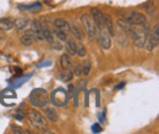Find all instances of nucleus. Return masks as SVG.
<instances>
[{"label": "nucleus", "mask_w": 159, "mask_h": 134, "mask_svg": "<svg viewBox=\"0 0 159 134\" xmlns=\"http://www.w3.org/2000/svg\"><path fill=\"white\" fill-rule=\"evenodd\" d=\"M23 117H25V114H22L20 110H19V111L16 112V115H15V118H16V119H19V121H21Z\"/></svg>", "instance_id": "23"}, {"label": "nucleus", "mask_w": 159, "mask_h": 134, "mask_svg": "<svg viewBox=\"0 0 159 134\" xmlns=\"http://www.w3.org/2000/svg\"><path fill=\"white\" fill-rule=\"evenodd\" d=\"M31 21L27 19V17H20V19H16L14 21V26L16 27V29L19 32H22L23 29H26L27 27H30V23Z\"/></svg>", "instance_id": "12"}, {"label": "nucleus", "mask_w": 159, "mask_h": 134, "mask_svg": "<svg viewBox=\"0 0 159 134\" xmlns=\"http://www.w3.org/2000/svg\"><path fill=\"white\" fill-rule=\"evenodd\" d=\"M91 71H92V63H91V61L87 60V61H84V63L82 66V75L84 77L89 76Z\"/></svg>", "instance_id": "19"}, {"label": "nucleus", "mask_w": 159, "mask_h": 134, "mask_svg": "<svg viewBox=\"0 0 159 134\" xmlns=\"http://www.w3.org/2000/svg\"><path fill=\"white\" fill-rule=\"evenodd\" d=\"M12 133L21 134V133H23V132H22V129H21V128H19V127H12Z\"/></svg>", "instance_id": "24"}, {"label": "nucleus", "mask_w": 159, "mask_h": 134, "mask_svg": "<svg viewBox=\"0 0 159 134\" xmlns=\"http://www.w3.org/2000/svg\"><path fill=\"white\" fill-rule=\"evenodd\" d=\"M96 92H97V102L96 104H97V106H99V93H98V90H96Z\"/></svg>", "instance_id": "26"}, {"label": "nucleus", "mask_w": 159, "mask_h": 134, "mask_svg": "<svg viewBox=\"0 0 159 134\" xmlns=\"http://www.w3.org/2000/svg\"><path fill=\"white\" fill-rule=\"evenodd\" d=\"M81 23L84 27V31H86L88 38L91 40H94L97 38V27H96L92 17H91V15H88V14L82 15L81 16Z\"/></svg>", "instance_id": "4"}, {"label": "nucleus", "mask_w": 159, "mask_h": 134, "mask_svg": "<svg viewBox=\"0 0 159 134\" xmlns=\"http://www.w3.org/2000/svg\"><path fill=\"white\" fill-rule=\"evenodd\" d=\"M158 43H159V37L154 36L153 33H147L146 41H144V46H146V49H147L148 53H152L158 46Z\"/></svg>", "instance_id": "8"}, {"label": "nucleus", "mask_w": 159, "mask_h": 134, "mask_svg": "<svg viewBox=\"0 0 159 134\" xmlns=\"http://www.w3.org/2000/svg\"><path fill=\"white\" fill-rule=\"evenodd\" d=\"M27 118H28V122L32 126V128H34L37 131H42L43 128H47V126H48V119L45 118V116H43L36 110H30L27 114Z\"/></svg>", "instance_id": "1"}, {"label": "nucleus", "mask_w": 159, "mask_h": 134, "mask_svg": "<svg viewBox=\"0 0 159 134\" xmlns=\"http://www.w3.org/2000/svg\"><path fill=\"white\" fill-rule=\"evenodd\" d=\"M14 27V22L10 19H0V31H9Z\"/></svg>", "instance_id": "17"}, {"label": "nucleus", "mask_w": 159, "mask_h": 134, "mask_svg": "<svg viewBox=\"0 0 159 134\" xmlns=\"http://www.w3.org/2000/svg\"><path fill=\"white\" fill-rule=\"evenodd\" d=\"M77 55H79L80 58H84L86 56V49L83 48V46H80V48H77V53H76Z\"/></svg>", "instance_id": "21"}, {"label": "nucleus", "mask_w": 159, "mask_h": 134, "mask_svg": "<svg viewBox=\"0 0 159 134\" xmlns=\"http://www.w3.org/2000/svg\"><path fill=\"white\" fill-rule=\"evenodd\" d=\"M96 39H98L100 46H102L103 49H105V50L111 46V41H110L109 34H108V32H107L105 28H103V29H97V38Z\"/></svg>", "instance_id": "7"}, {"label": "nucleus", "mask_w": 159, "mask_h": 134, "mask_svg": "<svg viewBox=\"0 0 159 134\" xmlns=\"http://www.w3.org/2000/svg\"><path fill=\"white\" fill-rule=\"evenodd\" d=\"M70 100V95L67 93L66 89L64 88H57L53 90L52 95H50V101L54 106H58V107H64L67 105Z\"/></svg>", "instance_id": "3"}, {"label": "nucleus", "mask_w": 159, "mask_h": 134, "mask_svg": "<svg viewBox=\"0 0 159 134\" xmlns=\"http://www.w3.org/2000/svg\"><path fill=\"white\" fill-rule=\"evenodd\" d=\"M74 78V73L71 70H62L60 73V79L62 82H70Z\"/></svg>", "instance_id": "18"}, {"label": "nucleus", "mask_w": 159, "mask_h": 134, "mask_svg": "<svg viewBox=\"0 0 159 134\" xmlns=\"http://www.w3.org/2000/svg\"><path fill=\"white\" fill-rule=\"evenodd\" d=\"M53 26H54V28H57V29H59V31H62V32H65V33H70V27H69V23L65 21L64 19H55L53 21Z\"/></svg>", "instance_id": "11"}, {"label": "nucleus", "mask_w": 159, "mask_h": 134, "mask_svg": "<svg viewBox=\"0 0 159 134\" xmlns=\"http://www.w3.org/2000/svg\"><path fill=\"white\" fill-rule=\"evenodd\" d=\"M89 14H91V17L93 19V22H94L97 29H103V28H105V27H104V14L100 11L99 9L92 7Z\"/></svg>", "instance_id": "6"}, {"label": "nucleus", "mask_w": 159, "mask_h": 134, "mask_svg": "<svg viewBox=\"0 0 159 134\" xmlns=\"http://www.w3.org/2000/svg\"><path fill=\"white\" fill-rule=\"evenodd\" d=\"M44 116H45V118L48 119V121H50V122H58L59 121V116H58V112H57V110H55V107L54 106H44Z\"/></svg>", "instance_id": "9"}, {"label": "nucleus", "mask_w": 159, "mask_h": 134, "mask_svg": "<svg viewBox=\"0 0 159 134\" xmlns=\"http://www.w3.org/2000/svg\"><path fill=\"white\" fill-rule=\"evenodd\" d=\"M64 43H65V49H66L67 55H70V56L76 55V53H77V45H76L74 38L67 37V39H66Z\"/></svg>", "instance_id": "10"}, {"label": "nucleus", "mask_w": 159, "mask_h": 134, "mask_svg": "<svg viewBox=\"0 0 159 134\" xmlns=\"http://www.w3.org/2000/svg\"><path fill=\"white\" fill-rule=\"evenodd\" d=\"M92 129H93V132H94V133H99L100 131H102V127H100L99 124H97V123H96V124H93Z\"/></svg>", "instance_id": "22"}, {"label": "nucleus", "mask_w": 159, "mask_h": 134, "mask_svg": "<svg viewBox=\"0 0 159 134\" xmlns=\"http://www.w3.org/2000/svg\"><path fill=\"white\" fill-rule=\"evenodd\" d=\"M125 19L130 23V24H134V26H147V19L143 14H139L136 11H131V12H127Z\"/></svg>", "instance_id": "5"}, {"label": "nucleus", "mask_w": 159, "mask_h": 134, "mask_svg": "<svg viewBox=\"0 0 159 134\" xmlns=\"http://www.w3.org/2000/svg\"><path fill=\"white\" fill-rule=\"evenodd\" d=\"M104 27H105V29H107V32H108L109 36H114L115 34L113 19H111V17L108 14H104Z\"/></svg>", "instance_id": "14"}, {"label": "nucleus", "mask_w": 159, "mask_h": 134, "mask_svg": "<svg viewBox=\"0 0 159 134\" xmlns=\"http://www.w3.org/2000/svg\"><path fill=\"white\" fill-rule=\"evenodd\" d=\"M21 43H22V45H25V46H31V45H33V43H36V40H34L32 34H30V33L26 32V33L21 37Z\"/></svg>", "instance_id": "16"}, {"label": "nucleus", "mask_w": 159, "mask_h": 134, "mask_svg": "<svg viewBox=\"0 0 159 134\" xmlns=\"http://www.w3.org/2000/svg\"><path fill=\"white\" fill-rule=\"evenodd\" d=\"M60 65H61L62 70H70L72 67V65H74L72 61H71L70 55H67V54L61 55V58H60Z\"/></svg>", "instance_id": "15"}, {"label": "nucleus", "mask_w": 159, "mask_h": 134, "mask_svg": "<svg viewBox=\"0 0 159 134\" xmlns=\"http://www.w3.org/2000/svg\"><path fill=\"white\" fill-rule=\"evenodd\" d=\"M69 27H70V32L72 33V36L75 38L79 39V40H83V32L81 31V28L77 26L76 22H70L69 23Z\"/></svg>", "instance_id": "13"}, {"label": "nucleus", "mask_w": 159, "mask_h": 134, "mask_svg": "<svg viewBox=\"0 0 159 134\" xmlns=\"http://www.w3.org/2000/svg\"><path fill=\"white\" fill-rule=\"evenodd\" d=\"M153 34H154V36H157V37H159V26H158V24H156V26H154Z\"/></svg>", "instance_id": "25"}, {"label": "nucleus", "mask_w": 159, "mask_h": 134, "mask_svg": "<svg viewBox=\"0 0 159 134\" xmlns=\"http://www.w3.org/2000/svg\"><path fill=\"white\" fill-rule=\"evenodd\" d=\"M30 101L34 107H44L48 104V92L43 88H37L30 94Z\"/></svg>", "instance_id": "2"}, {"label": "nucleus", "mask_w": 159, "mask_h": 134, "mask_svg": "<svg viewBox=\"0 0 159 134\" xmlns=\"http://www.w3.org/2000/svg\"><path fill=\"white\" fill-rule=\"evenodd\" d=\"M72 67H74V71H72V73H74V76L76 77H81L82 76V66L80 65V63H75V65H72Z\"/></svg>", "instance_id": "20"}]
</instances>
